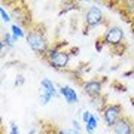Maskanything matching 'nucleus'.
Segmentation results:
<instances>
[{"label": "nucleus", "mask_w": 134, "mask_h": 134, "mask_svg": "<svg viewBox=\"0 0 134 134\" xmlns=\"http://www.w3.org/2000/svg\"><path fill=\"white\" fill-rule=\"evenodd\" d=\"M27 45L30 46V49L33 51L34 54H37L40 57H46L51 45H49L48 39H46V34H45V30L42 27H31L27 33Z\"/></svg>", "instance_id": "obj_1"}, {"label": "nucleus", "mask_w": 134, "mask_h": 134, "mask_svg": "<svg viewBox=\"0 0 134 134\" xmlns=\"http://www.w3.org/2000/svg\"><path fill=\"white\" fill-rule=\"evenodd\" d=\"M70 57H72V54L69 49H60L54 45L49 48L45 60L49 64V67H52L55 70H64L70 63Z\"/></svg>", "instance_id": "obj_2"}, {"label": "nucleus", "mask_w": 134, "mask_h": 134, "mask_svg": "<svg viewBox=\"0 0 134 134\" xmlns=\"http://www.w3.org/2000/svg\"><path fill=\"white\" fill-rule=\"evenodd\" d=\"M124 37H125L124 30L121 29L119 25H110L100 39L101 42L104 43L106 46H109L110 51H112V49H116L119 46H124Z\"/></svg>", "instance_id": "obj_3"}, {"label": "nucleus", "mask_w": 134, "mask_h": 134, "mask_svg": "<svg viewBox=\"0 0 134 134\" xmlns=\"http://www.w3.org/2000/svg\"><path fill=\"white\" fill-rule=\"evenodd\" d=\"M101 112V118L104 121V124L107 128H113L116 125V122L124 116L122 113V106L118 104V103H109V104H104V107L100 110Z\"/></svg>", "instance_id": "obj_4"}, {"label": "nucleus", "mask_w": 134, "mask_h": 134, "mask_svg": "<svg viewBox=\"0 0 134 134\" xmlns=\"http://www.w3.org/2000/svg\"><path fill=\"white\" fill-rule=\"evenodd\" d=\"M103 23H104V15H103V10L98 6H90V8H86L85 14H83L85 29H96V27H98Z\"/></svg>", "instance_id": "obj_5"}, {"label": "nucleus", "mask_w": 134, "mask_h": 134, "mask_svg": "<svg viewBox=\"0 0 134 134\" xmlns=\"http://www.w3.org/2000/svg\"><path fill=\"white\" fill-rule=\"evenodd\" d=\"M82 90H83V94L90 98H98L103 92V81H98V79L85 81L82 83Z\"/></svg>", "instance_id": "obj_6"}, {"label": "nucleus", "mask_w": 134, "mask_h": 134, "mask_svg": "<svg viewBox=\"0 0 134 134\" xmlns=\"http://www.w3.org/2000/svg\"><path fill=\"white\" fill-rule=\"evenodd\" d=\"M134 130V121H131L128 116H122L116 125L112 128L113 134H133Z\"/></svg>", "instance_id": "obj_7"}, {"label": "nucleus", "mask_w": 134, "mask_h": 134, "mask_svg": "<svg viewBox=\"0 0 134 134\" xmlns=\"http://www.w3.org/2000/svg\"><path fill=\"white\" fill-rule=\"evenodd\" d=\"M58 92L64 97V100H66L67 104H76L77 101H79V97H77V92L73 90L72 86L69 85H61L60 86V90Z\"/></svg>", "instance_id": "obj_8"}, {"label": "nucleus", "mask_w": 134, "mask_h": 134, "mask_svg": "<svg viewBox=\"0 0 134 134\" xmlns=\"http://www.w3.org/2000/svg\"><path fill=\"white\" fill-rule=\"evenodd\" d=\"M40 94H48L54 98V97H57L58 91L55 85H54V82L48 77H43L42 81H40Z\"/></svg>", "instance_id": "obj_9"}, {"label": "nucleus", "mask_w": 134, "mask_h": 134, "mask_svg": "<svg viewBox=\"0 0 134 134\" xmlns=\"http://www.w3.org/2000/svg\"><path fill=\"white\" fill-rule=\"evenodd\" d=\"M98 127V119H97V116L92 113L91 118H90V121L85 124V131L88 134H94V130Z\"/></svg>", "instance_id": "obj_10"}, {"label": "nucleus", "mask_w": 134, "mask_h": 134, "mask_svg": "<svg viewBox=\"0 0 134 134\" xmlns=\"http://www.w3.org/2000/svg\"><path fill=\"white\" fill-rule=\"evenodd\" d=\"M81 9V5L77 3V2H66V3H63V8L60 10V15L63 14H67L69 10H79Z\"/></svg>", "instance_id": "obj_11"}, {"label": "nucleus", "mask_w": 134, "mask_h": 134, "mask_svg": "<svg viewBox=\"0 0 134 134\" xmlns=\"http://www.w3.org/2000/svg\"><path fill=\"white\" fill-rule=\"evenodd\" d=\"M15 37L12 36V33H3V37H2V45L3 46H6V49L9 48V49H12L15 46Z\"/></svg>", "instance_id": "obj_12"}, {"label": "nucleus", "mask_w": 134, "mask_h": 134, "mask_svg": "<svg viewBox=\"0 0 134 134\" xmlns=\"http://www.w3.org/2000/svg\"><path fill=\"white\" fill-rule=\"evenodd\" d=\"M10 33H12V36L15 37V40L23 39V37H27V34L24 33L23 27H21V25H18V24H12V25H10Z\"/></svg>", "instance_id": "obj_13"}, {"label": "nucleus", "mask_w": 134, "mask_h": 134, "mask_svg": "<svg viewBox=\"0 0 134 134\" xmlns=\"http://www.w3.org/2000/svg\"><path fill=\"white\" fill-rule=\"evenodd\" d=\"M0 15H2V21H3V23H10V21H12L10 14L9 12H6V9L3 8V6L0 8Z\"/></svg>", "instance_id": "obj_14"}, {"label": "nucleus", "mask_w": 134, "mask_h": 134, "mask_svg": "<svg viewBox=\"0 0 134 134\" xmlns=\"http://www.w3.org/2000/svg\"><path fill=\"white\" fill-rule=\"evenodd\" d=\"M51 100H52V97L48 96V94H40V97H39V103H40V106H46Z\"/></svg>", "instance_id": "obj_15"}, {"label": "nucleus", "mask_w": 134, "mask_h": 134, "mask_svg": "<svg viewBox=\"0 0 134 134\" xmlns=\"http://www.w3.org/2000/svg\"><path fill=\"white\" fill-rule=\"evenodd\" d=\"M24 82H25V77L19 73V75H16V77H15V82H14V85L15 86H23L24 85Z\"/></svg>", "instance_id": "obj_16"}, {"label": "nucleus", "mask_w": 134, "mask_h": 134, "mask_svg": "<svg viewBox=\"0 0 134 134\" xmlns=\"http://www.w3.org/2000/svg\"><path fill=\"white\" fill-rule=\"evenodd\" d=\"M9 127H10L9 134H21V133H19V130H18V125L15 124V122H10Z\"/></svg>", "instance_id": "obj_17"}, {"label": "nucleus", "mask_w": 134, "mask_h": 134, "mask_svg": "<svg viewBox=\"0 0 134 134\" xmlns=\"http://www.w3.org/2000/svg\"><path fill=\"white\" fill-rule=\"evenodd\" d=\"M113 88H118V91H121V92H125L127 91V86L125 85H122V83H119V82H113Z\"/></svg>", "instance_id": "obj_18"}, {"label": "nucleus", "mask_w": 134, "mask_h": 134, "mask_svg": "<svg viewBox=\"0 0 134 134\" xmlns=\"http://www.w3.org/2000/svg\"><path fill=\"white\" fill-rule=\"evenodd\" d=\"M91 112H90V110H85V112H82V121H83V122H88V121H90V118H91Z\"/></svg>", "instance_id": "obj_19"}, {"label": "nucleus", "mask_w": 134, "mask_h": 134, "mask_svg": "<svg viewBox=\"0 0 134 134\" xmlns=\"http://www.w3.org/2000/svg\"><path fill=\"white\" fill-rule=\"evenodd\" d=\"M72 125H73V130H75L77 134L81 133V124H79V121H77V119H73V121H72Z\"/></svg>", "instance_id": "obj_20"}, {"label": "nucleus", "mask_w": 134, "mask_h": 134, "mask_svg": "<svg viewBox=\"0 0 134 134\" xmlns=\"http://www.w3.org/2000/svg\"><path fill=\"white\" fill-rule=\"evenodd\" d=\"M103 48H104V43L101 42V39H98V40L96 42V51H97V52H101Z\"/></svg>", "instance_id": "obj_21"}, {"label": "nucleus", "mask_w": 134, "mask_h": 134, "mask_svg": "<svg viewBox=\"0 0 134 134\" xmlns=\"http://www.w3.org/2000/svg\"><path fill=\"white\" fill-rule=\"evenodd\" d=\"M57 134H77L75 130H58Z\"/></svg>", "instance_id": "obj_22"}, {"label": "nucleus", "mask_w": 134, "mask_h": 134, "mask_svg": "<svg viewBox=\"0 0 134 134\" xmlns=\"http://www.w3.org/2000/svg\"><path fill=\"white\" fill-rule=\"evenodd\" d=\"M69 51H70V54H72V55H79V52H81V49L76 48V46H75V48H70Z\"/></svg>", "instance_id": "obj_23"}, {"label": "nucleus", "mask_w": 134, "mask_h": 134, "mask_svg": "<svg viewBox=\"0 0 134 134\" xmlns=\"http://www.w3.org/2000/svg\"><path fill=\"white\" fill-rule=\"evenodd\" d=\"M124 77H134L133 69H131V70H128V72H124Z\"/></svg>", "instance_id": "obj_24"}, {"label": "nucleus", "mask_w": 134, "mask_h": 134, "mask_svg": "<svg viewBox=\"0 0 134 134\" xmlns=\"http://www.w3.org/2000/svg\"><path fill=\"white\" fill-rule=\"evenodd\" d=\"M133 73H134V66H133Z\"/></svg>", "instance_id": "obj_25"}, {"label": "nucleus", "mask_w": 134, "mask_h": 134, "mask_svg": "<svg viewBox=\"0 0 134 134\" xmlns=\"http://www.w3.org/2000/svg\"><path fill=\"white\" fill-rule=\"evenodd\" d=\"M94 134H98V133H94Z\"/></svg>", "instance_id": "obj_26"}, {"label": "nucleus", "mask_w": 134, "mask_h": 134, "mask_svg": "<svg viewBox=\"0 0 134 134\" xmlns=\"http://www.w3.org/2000/svg\"><path fill=\"white\" fill-rule=\"evenodd\" d=\"M133 134H134V130H133Z\"/></svg>", "instance_id": "obj_27"}]
</instances>
